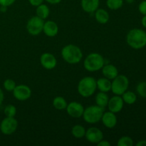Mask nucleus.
Listing matches in <instances>:
<instances>
[{"label":"nucleus","mask_w":146,"mask_h":146,"mask_svg":"<svg viewBox=\"0 0 146 146\" xmlns=\"http://www.w3.org/2000/svg\"><path fill=\"white\" fill-rule=\"evenodd\" d=\"M44 1V0H29L30 4L34 6V7H38L40 4H43Z\"/></svg>","instance_id":"nucleus-32"},{"label":"nucleus","mask_w":146,"mask_h":146,"mask_svg":"<svg viewBox=\"0 0 146 146\" xmlns=\"http://www.w3.org/2000/svg\"><path fill=\"white\" fill-rule=\"evenodd\" d=\"M67 102L65 98L61 96H57L53 101V106L57 110L66 109L67 107Z\"/></svg>","instance_id":"nucleus-24"},{"label":"nucleus","mask_w":146,"mask_h":146,"mask_svg":"<svg viewBox=\"0 0 146 146\" xmlns=\"http://www.w3.org/2000/svg\"><path fill=\"white\" fill-rule=\"evenodd\" d=\"M104 113V108L98 106H91L84 109L83 113V118L86 123L94 124L99 122L101 120Z\"/></svg>","instance_id":"nucleus-5"},{"label":"nucleus","mask_w":146,"mask_h":146,"mask_svg":"<svg viewBox=\"0 0 146 146\" xmlns=\"http://www.w3.org/2000/svg\"><path fill=\"white\" fill-rule=\"evenodd\" d=\"M127 44L134 49H141L146 46V32L141 29H133L126 36Z\"/></svg>","instance_id":"nucleus-1"},{"label":"nucleus","mask_w":146,"mask_h":146,"mask_svg":"<svg viewBox=\"0 0 146 146\" xmlns=\"http://www.w3.org/2000/svg\"><path fill=\"white\" fill-rule=\"evenodd\" d=\"M97 88L101 92L107 93L111 89V82L106 78H101L96 81Z\"/></svg>","instance_id":"nucleus-18"},{"label":"nucleus","mask_w":146,"mask_h":146,"mask_svg":"<svg viewBox=\"0 0 146 146\" xmlns=\"http://www.w3.org/2000/svg\"><path fill=\"white\" fill-rule=\"evenodd\" d=\"M86 129L81 125H76L71 129V134L76 138H82L86 135Z\"/></svg>","instance_id":"nucleus-23"},{"label":"nucleus","mask_w":146,"mask_h":146,"mask_svg":"<svg viewBox=\"0 0 146 146\" xmlns=\"http://www.w3.org/2000/svg\"><path fill=\"white\" fill-rule=\"evenodd\" d=\"M95 12V18L98 23L104 24L108 22L109 20V14L106 10L104 9H98Z\"/></svg>","instance_id":"nucleus-19"},{"label":"nucleus","mask_w":146,"mask_h":146,"mask_svg":"<svg viewBox=\"0 0 146 146\" xmlns=\"http://www.w3.org/2000/svg\"><path fill=\"white\" fill-rule=\"evenodd\" d=\"M16 0H0V5L5 6V7H9L12 5Z\"/></svg>","instance_id":"nucleus-31"},{"label":"nucleus","mask_w":146,"mask_h":146,"mask_svg":"<svg viewBox=\"0 0 146 146\" xmlns=\"http://www.w3.org/2000/svg\"><path fill=\"white\" fill-rule=\"evenodd\" d=\"M7 7H5V6H1V8H0V11H2V12H5L7 11Z\"/></svg>","instance_id":"nucleus-38"},{"label":"nucleus","mask_w":146,"mask_h":146,"mask_svg":"<svg viewBox=\"0 0 146 146\" xmlns=\"http://www.w3.org/2000/svg\"><path fill=\"white\" fill-rule=\"evenodd\" d=\"M129 80L124 75H118L111 82V91L115 95L121 96L128 90Z\"/></svg>","instance_id":"nucleus-6"},{"label":"nucleus","mask_w":146,"mask_h":146,"mask_svg":"<svg viewBox=\"0 0 146 146\" xmlns=\"http://www.w3.org/2000/svg\"><path fill=\"white\" fill-rule=\"evenodd\" d=\"M17 113V108L14 105H8L4 108V114L7 117H14Z\"/></svg>","instance_id":"nucleus-28"},{"label":"nucleus","mask_w":146,"mask_h":146,"mask_svg":"<svg viewBox=\"0 0 146 146\" xmlns=\"http://www.w3.org/2000/svg\"><path fill=\"white\" fill-rule=\"evenodd\" d=\"M138 11L143 15H146V0L141 1L138 5Z\"/></svg>","instance_id":"nucleus-30"},{"label":"nucleus","mask_w":146,"mask_h":146,"mask_svg":"<svg viewBox=\"0 0 146 146\" xmlns=\"http://www.w3.org/2000/svg\"><path fill=\"white\" fill-rule=\"evenodd\" d=\"M85 137L88 142L97 144L101 140H103L104 134L99 128H96V127H91L86 131Z\"/></svg>","instance_id":"nucleus-10"},{"label":"nucleus","mask_w":146,"mask_h":146,"mask_svg":"<svg viewBox=\"0 0 146 146\" xmlns=\"http://www.w3.org/2000/svg\"><path fill=\"white\" fill-rule=\"evenodd\" d=\"M136 146H146V141L145 140L139 141L136 143Z\"/></svg>","instance_id":"nucleus-35"},{"label":"nucleus","mask_w":146,"mask_h":146,"mask_svg":"<svg viewBox=\"0 0 146 146\" xmlns=\"http://www.w3.org/2000/svg\"><path fill=\"white\" fill-rule=\"evenodd\" d=\"M40 62L41 66L47 70H51L56 66L57 61L56 57L50 53H44L41 56Z\"/></svg>","instance_id":"nucleus-13"},{"label":"nucleus","mask_w":146,"mask_h":146,"mask_svg":"<svg viewBox=\"0 0 146 146\" xmlns=\"http://www.w3.org/2000/svg\"><path fill=\"white\" fill-rule=\"evenodd\" d=\"M46 1L51 4H56L61 2L62 0H46Z\"/></svg>","instance_id":"nucleus-34"},{"label":"nucleus","mask_w":146,"mask_h":146,"mask_svg":"<svg viewBox=\"0 0 146 146\" xmlns=\"http://www.w3.org/2000/svg\"><path fill=\"white\" fill-rule=\"evenodd\" d=\"M102 73L105 78L109 80H113L118 75V68L113 64H107L103 66Z\"/></svg>","instance_id":"nucleus-17"},{"label":"nucleus","mask_w":146,"mask_h":146,"mask_svg":"<svg viewBox=\"0 0 146 146\" xmlns=\"http://www.w3.org/2000/svg\"><path fill=\"white\" fill-rule=\"evenodd\" d=\"M106 5L111 10H118L123 5V0H107Z\"/></svg>","instance_id":"nucleus-25"},{"label":"nucleus","mask_w":146,"mask_h":146,"mask_svg":"<svg viewBox=\"0 0 146 146\" xmlns=\"http://www.w3.org/2000/svg\"><path fill=\"white\" fill-rule=\"evenodd\" d=\"M121 97L123 100V102L128 105H132L136 102L137 96L133 91H126L121 95Z\"/></svg>","instance_id":"nucleus-22"},{"label":"nucleus","mask_w":146,"mask_h":146,"mask_svg":"<svg viewBox=\"0 0 146 146\" xmlns=\"http://www.w3.org/2000/svg\"><path fill=\"white\" fill-rule=\"evenodd\" d=\"M4 93H3L2 90L0 88V106H1V104H2L3 101H4Z\"/></svg>","instance_id":"nucleus-36"},{"label":"nucleus","mask_w":146,"mask_h":146,"mask_svg":"<svg viewBox=\"0 0 146 146\" xmlns=\"http://www.w3.org/2000/svg\"><path fill=\"white\" fill-rule=\"evenodd\" d=\"M97 88L96 81L91 76H86L81 79L78 84V91L84 98H88L94 95Z\"/></svg>","instance_id":"nucleus-3"},{"label":"nucleus","mask_w":146,"mask_h":146,"mask_svg":"<svg viewBox=\"0 0 146 146\" xmlns=\"http://www.w3.org/2000/svg\"><path fill=\"white\" fill-rule=\"evenodd\" d=\"M105 64L102 55L98 53H91L88 54L84 60V68L90 72H94L101 70Z\"/></svg>","instance_id":"nucleus-4"},{"label":"nucleus","mask_w":146,"mask_h":146,"mask_svg":"<svg viewBox=\"0 0 146 146\" xmlns=\"http://www.w3.org/2000/svg\"><path fill=\"white\" fill-rule=\"evenodd\" d=\"M13 95L19 101H27L31 96V88L26 85L16 86L13 91Z\"/></svg>","instance_id":"nucleus-9"},{"label":"nucleus","mask_w":146,"mask_h":146,"mask_svg":"<svg viewBox=\"0 0 146 146\" xmlns=\"http://www.w3.org/2000/svg\"><path fill=\"white\" fill-rule=\"evenodd\" d=\"M126 1L128 3H129V4H132V3L134 1V0H126Z\"/></svg>","instance_id":"nucleus-39"},{"label":"nucleus","mask_w":146,"mask_h":146,"mask_svg":"<svg viewBox=\"0 0 146 146\" xmlns=\"http://www.w3.org/2000/svg\"><path fill=\"white\" fill-rule=\"evenodd\" d=\"M61 56L66 62L70 64L79 63L83 58V54L80 48L74 44H68L61 50Z\"/></svg>","instance_id":"nucleus-2"},{"label":"nucleus","mask_w":146,"mask_h":146,"mask_svg":"<svg viewBox=\"0 0 146 146\" xmlns=\"http://www.w3.org/2000/svg\"><path fill=\"white\" fill-rule=\"evenodd\" d=\"M108 101H109L108 96L105 92H101V91L96 96V105L101 107V108H104V109L108 106Z\"/></svg>","instance_id":"nucleus-20"},{"label":"nucleus","mask_w":146,"mask_h":146,"mask_svg":"<svg viewBox=\"0 0 146 146\" xmlns=\"http://www.w3.org/2000/svg\"><path fill=\"white\" fill-rule=\"evenodd\" d=\"M103 124L108 128H113L117 124V117L115 113L108 111V112L104 113L101 118Z\"/></svg>","instance_id":"nucleus-14"},{"label":"nucleus","mask_w":146,"mask_h":146,"mask_svg":"<svg viewBox=\"0 0 146 146\" xmlns=\"http://www.w3.org/2000/svg\"><path fill=\"white\" fill-rule=\"evenodd\" d=\"M100 0H81V7L87 13H94L98 9Z\"/></svg>","instance_id":"nucleus-16"},{"label":"nucleus","mask_w":146,"mask_h":146,"mask_svg":"<svg viewBox=\"0 0 146 146\" xmlns=\"http://www.w3.org/2000/svg\"><path fill=\"white\" fill-rule=\"evenodd\" d=\"M141 24H142L143 27L146 29V15H144L142 19H141Z\"/></svg>","instance_id":"nucleus-37"},{"label":"nucleus","mask_w":146,"mask_h":146,"mask_svg":"<svg viewBox=\"0 0 146 146\" xmlns=\"http://www.w3.org/2000/svg\"><path fill=\"white\" fill-rule=\"evenodd\" d=\"M18 122L14 117H6L0 124L1 132L4 135H11L17 129Z\"/></svg>","instance_id":"nucleus-8"},{"label":"nucleus","mask_w":146,"mask_h":146,"mask_svg":"<svg viewBox=\"0 0 146 146\" xmlns=\"http://www.w3.org/2000/svg\"><path fill=\"white\" fill-rule=\"evenodd\" d=\"M124 102L122 97L121 96L115 95L110 98L108 101V104L107 106L108 107V110L111 112L117 113L121 111V110L123 108Z\"/></svg>","instance_id":"nucleus-12"},{"label":"nucleus","mask_w":146,"mask_h":146,"mask_svg":"<svg viewBox=\"0 0 146 146\" xmlns=\"http://www.w3.org/2000/svg\"><path fill=\"white\" fill-rule=\"evenodd\" d=\"M16 86L15 81L12 79H7L4 82V87L7 91H13Z\"/></svg>","instance_id":"nucleus-29"},{"label":"nucleus","mask_w":146,"mask_h":146,"mask_svg":"<svg viewBox=\"0 0 146 146\" xmlns=\"http://www.w3.org/2000/svg\"><path fill=\"white\" fill-rule=\"evenodd\" d=\"M44 20L35 16L30 19L27 24V29L31 35L36 36L43 31Z\"/></svg>","instance_id":"nucleus-7"},{"label":"nucleus","mask_w":146,"mask_h":146,"mask_svg":"<svg viewBox=\"0 0 146 146\" xmlns=\"http://www.w3.org/2000/svg\"><path fill=\"white\" fill-rule=\"evenodd\" d=\"M36 12L37 17H40V18L44 20L48 18V17L49 16L50 10L48 6L46 5V4H41L38 7H36Z\"/></svg>","instance_id":"nucleus-21"},{"label":"nucleus","mask_w":146,"mask_h":146,"mask_svg":"<svg viewBox=\"0 0 146 146\" xmlns=\"http://www.w3.org/2000/svg\"><path fill=\"white\" fill-rule=\"evenodd\" d=\"M43 31L44 34L49 37H54L57 35L58 32V25L53 21H47L44 22Z\"/></svg>","instance_id":"nucleus-15"},{"label":"nucleus","mask_w":146,"mask_h":146,"mask_svg":"<svg viewBox=\"0 0 146 146\" xmlns=\"http://www.w3.org/2000/svg\"><path fill=\"white\" fill-rule=\"evenodd\" d=\"M66 109L67 113L70 116L75 118H81L84 111V108L82 104L76 102V101L71 102L69 104H68Z\"/></svg>","instance_id":"nucleus-11"},{"label":"nucleus","mask_w":146,"mask_h":146,"mask_svg":"<svg viewBox=\"0 0 146 146\" xmlns=\"http://www.w3.org/2000/svg\"><path fill=\"white\" fill-rule=\"evenodd\" d=\"M97 145L98 146H110L111 145V143H110L108 141H104V140H101L100 142H98V143H97Z\"/></svg>","instance_id":"nucleus-33"},{"label":"nucleus","mask_w":146,"mask_h":146,"mask_svg":"<svg viewBox=\"0 0 146 146\" xmlns=\"http://www.w3.org/2000/svg\"><path fill=\"white\" fill-rule=\"evenodd\" d=\"M136 91L140 96L146 98V81L138 83L136 86Z\"/></svg>","instance_id":"nucleus-27"},{"label":"nucleus","mask_w":146,"mask_h":146,"mask_svg":"<svg viewBox=\"0 0 146 146\" xmlns=\"http://www.w3.org/2000/svg\"><path fill=\"white\" fill-rule=\"evenodd\" d=\"M117 145L118 146H133V141L129 136H123L118 140Z\"/></svg>","instance_id":"nucleus-26"}]
</instances>
